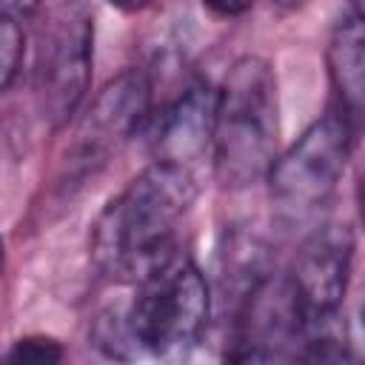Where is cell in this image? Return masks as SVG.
<instances>
[{"mask_svg": "<svg viewBox=\"0 0 365 365\" xmlns=\"http://www.w3.org/2000/svg\"><path fill=\"white\" fill-rule=\"evenodd\" d=\"M197 197L188 165L154 160L100 214L91 231V257L103 274L140 279L168 254L174 231Z\"/></svg>", "mask_w": 365, "mask_h": 365, "instance_id": "obj_1", "label": "cell"}, {"mask_svg": "<svg viewBox=\"0 0 365 365\" xmlns=\"http://www.w3.org/2000/svg\"><path fill=\"white\" fill-rule=\"evenodd\" d=\"M279 100L274 68L262 57H240L217 88L214 174L228 188L268 177L277 160Z\"/></svg>", "mask_w": 365, "mask_h": 365, "instance_id": "obj_2", "label": "cell"}, {"mask_svg": "<svg viewBox=\"0 0 365 365\" xmlns=\"http://www.w3.org/2000/svg\"><path fill=\"white\" fill-rule=\"evenodd\" d=\"M208 311L211 297L202 271L174 251L137 279V297L125 314L137 348L168 356L200 342Z\"/></svg>", "mask_w": 365, "mask_h": 365, "instance_id": "obj_3", "label": "cell"}, {"mask_svg": "<svg viewBox=\"0 0 365 365\" xmlns=\"http://www.w3.org/2000/svg\"><path fill=\"white\" fill-rule=\"evenodd\" d=\"M351 134L354 123L336 106L314 120L302 137L274 160L268 171V191L282 220H308L331 200L351 154Z\"/></svg>", "mask_w": 365, "mask_h": 365, "instance_id": "obj_4", "label": "cell"}, {"mask_svg": "<svg viewBox=\"0 0 365 365\" xmlns=\"http://www.w3.org/2000/svg\"><path fill=\"white\" fill-rule=\"evenodd\" d=\"M94 17L83 0L54 6L37 34L34 97L48 125H63L88 91Z\"/></svg>", "mask_w": 365, "mask_h": 365, "instance_id": "obj_5", "label": "cell"}, {"mask_svg": "<svg viewBox=\"0 0 365 365\" xmlns=\"http://www.w3.org/2000/svg\"><path fill=\"white\" fill-rule=\"evenodd\" d=\"M351 265L354 234L345 222H325L299 245L288 279L302 308L305 328L336 317V308L348 291Z\"/></svg>", "mask_w": 365, "mask_h": 365, "instance_id": "obj_6", "label": "cell"}, {"mask_svg": "<svg viewBox=\"0 0 365 365\" xmlns=\"http://www.w3.org/2000/svg\"><path fill=\"white\" fill-rule=\"evenodd\" d=\"M148 103L151 83L143 71L128 68L108 80L77 125L71 163L83 171L103 165L106 157L140 128L143 117L148 114Z\"/></svg>", "mask_w": 365, "mask_h": 365, "instance_id": "obj_7", "label": "cell"}, {"mask_svg": "<svg viewBox=\"0 0 365 365\" xmlns=\"http://www.w3.org/2000/svg\"><path fill=\"white\" fill-rule=\"evenodd\" d=\"M217 120V91L208 83H194L174 100L160 117L157 128V160H171L188 165L214 143Z\"/></svg>", "mask_w": 365, "mask_h": 365, "instance_id": "obj_8", "label": "cell"}, {"mask_svg": "<svg viewBox=\"0 0 365 365\" xmlns=\"http://www.w3.org/2000/svg\"><path fill=\"white\" fill-rule=\"evenodd\" d=\"M328 74L339 97V108L356 125L365 123V17L339 23L328 43Z\"/></svg>", "mask_w": 365, "mask_h": 365, "instance_id": "obj_9", "label": "cell"}, {"mask_svg": "<svg viewBox=\"0 0 365 365\" xmlns=\"http://www.w3.org/2000/svg\"><path fill=\"white\" fill-rule=\"evenodd\" d=\"M23 29L17 23L14 14H6L0 17V86L9 88L14 74L20 71V60H23Z\"/></svg>", "mask_w": 365, "mask_h": 365, "instance_id": "obj_10", "label": "cell"}, {"mask_svg": "<svg viewBox=\"0 0 365 365\" xmlns=\"http://www.w3.org/2000/svg\"><path fill=\"white\" fill-rule=\"evenodd\" d=\"M63 345L57 339H48V336H23L17 339L6 359L14 362V365H54L63 359Z\"/></svg>", "mask_w": 365, "mask_h": 365, "instance_id": "obj_11", "label": "cell"}, {"mask_svg": "<svg viewBox=\"0 0 365 365\" xmlns=\"http://www.w3.org/2000/svg\"><path fill=\"white\" fill-rule=\"evenodd\" d=\"M202 6L217 17H240L254 6V0H202Z\"/></svg>", "mask_w": 365, "mask_h": 365, "instance_id": "obj_12", "label": "cell"}, {"mask_svg": "<svg viewBox=\"0 0 365 365\" xmlns=\"http://www.w3.org/2000/svg\"><path fill=\"white\" fill-rule=\"evenodd\" d=\"M154 0H108V6H114L117 11H125V14H131V11H143L145 6H151Z\"/></svg>", "mask_w": 365, "mask_h": 365, "instance_id": "obj_13", "label": "cell"}, {"mask_svg": "<svg viewBox=\"0 0 365 365\" xmlns=\"http://www.w3.org/2000/svg\"><path fill=\"white\" fill-rule=\"evenodd\" d=\"M34 6H37V0H3V11H6V14L29 11V9H34Z\"/></svg>", "mask_w": 365, "mask_h": 365, "instance_id": "obj_14", "label": "cell"}, {"mask_svg": "<svg viewBox=\"0 0 365 365\" xmlns=\"http://www.w3.org/2000/svg\"><path fill=\"white\" fill-rule=\"evenodd\" d=\"M277 6H282V9H297V6H302L305 0H274Z\"/></svg>", "mask_w": 365, "mask_h": 365, "instance_id": "obj_15", "label": "cell"}, {"mask_svg": "<svg viewBox=\"0 0 365 365\" xmlns=\"http://www.w3.org/2000/svg\"><path fill=\"white\" fill-rule=\"evenodd\" d=\"M354 6H356V14L365 17V0H354Z\"/></svg>", "mask_w": 365, "mask_h": 365, "instance_id": "obj_16", "label": "cell"}, {"mask_svg": "<svg viewBox=\"0 0 365 365\" xmlns=\"http://www.w3.org/2000/svg\"><path fill=\"white\" fill-rule=\"evenodd\" d=\"M362 322H365V302H362Z\"/></svg>", "mask_w": 365, "mask_h": 365, "instance_id": "obj_17", "label": "cell"}, {"mask_svg": "<svg viewBox=\"0 0 365 365\" xmlns=\"http://www.w3.org/2000/svg\"><path fill=\"white\" fill-rule=\"evenodd\" d=\"M362 211H365V205H362Z\"/></svg>", "mask_w": 365, "mask_h": 365, "instance_id": "obj_18", "label": "cell"}]
</instances>
